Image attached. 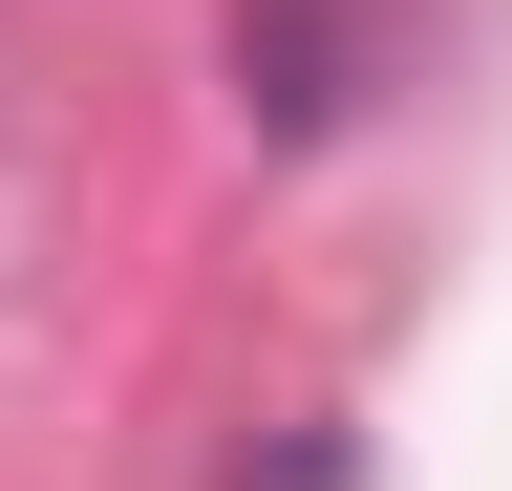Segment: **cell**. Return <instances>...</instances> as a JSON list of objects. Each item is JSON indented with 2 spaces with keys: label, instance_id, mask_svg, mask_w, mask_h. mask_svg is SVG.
Instances as JSON below:
<instances>
[{
  "label": "cell",
  "instance_id": "6da1fadb",
  "mask_svg": "<svg viewBox=\"0 0 512 491\" xmlns=\"http://www.w3.org/2000/svg\"><path fill=\"white\" fill-rule=\"evenodd\" d=\"M406 86V0H235V107L256 150H320Z\"/></svg>",
  "mask_w": 512,
  "mask_h": 491
},
{
  "label": "cell",
  "instance_id": "7a4b0ae2",
  "mask_svg": "<svg viewBox=\"0 0 512 491\" xmlns=\"http://www.w3.org/2000/svg\"><path fill=\"white\" fill-rule=\"evenodd\" d=\"M235 491H363V449L342 427H278V449H235Z\"/></svg>",
  "mask_w": 512,
  "mask_h": 491
}]
</instances>
